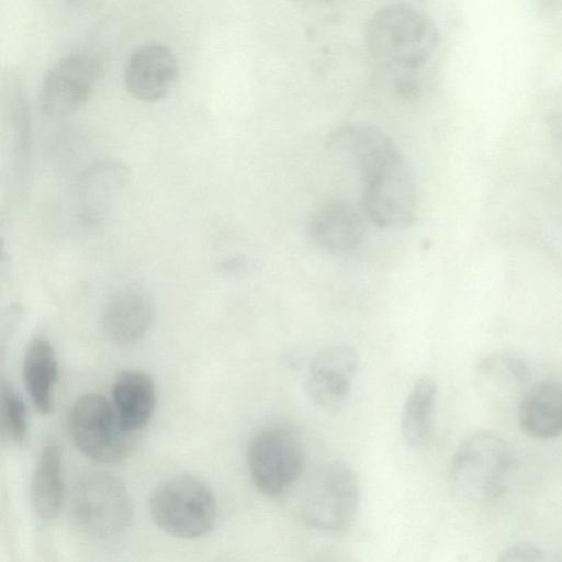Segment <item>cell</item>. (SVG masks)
I'll list each match as a JSON object with an SVG mask.
<instances>
[{
	"label": "cell",
	"mask_w": 562,
	"mask_h": 562,
	"mask_svg": "<svg viewBox=\"0 0 562 562\" xmlns=\"http://www.w3.org/2000/svg\"><path fill=\"white\" fill-rule=\"evenodd\" d=\"M514 464L508 443L498 435L481 430L465 437L456 449L449 483L461 499L485 503L499 498Z\"/></svg>",
	"instance_id": "obj_3"
},
{
	"label": "cell",
	"mask_w": 562,
	"mask_h": 562,
	"mask_svg": "<svg viewBox=\"0 0 562 562\" xmlns=\"http://www.w3.org/2000/svg\"><path fill=\"white\" fill-rule=\"evenodd\" d=\"M63 456L59 446L46 442L38 454L30 486L31 504L43 521L57 517L64 501Z\"/></svg>",
	"instance_id": "obj_17"
},
{
	"label": "cell",
	"mask_w": 562,
	"mask_h": 562,
	"mask_svg": "<svg viewBox=\"0 0 562 562\" xmlns=\"http://www.w3.org/2000/svg\"><path fill=\"white\" fill-rule=\"evenodd\" d=\"M366 43L381 67L400 78H409L431 64L440 38L437 26L425 12L411 3L395 2L372 14L366 29Z\"/></svg>",
	"instance_id": "obj_2"
},
{
	"label": "cell",
	"mask_w": 562,
	"mask_h": 562,
	"mask_svg": "<svg viewBox=\"0 0 562 562\" xmlns=\"http://www.w3.org/2000/svg\"><path fill=\"white\" fill-rule=\"evenodd\" d=\"M0 418L3 436L14 443L24 440L27 432L25 405L22 397L8 383L2 382Z\"/></svg>",
	"instance_id": "obj_22"
},
{
	"label": "cell",
	"mask_w": 562,
	"mask_h": 562,
	"mask_svg": "<svg viewBox=\"0 0 562 562\" xmlns=\"http://www.w3.org/2000/svg\"><path fill=\"white\" fill-rule=\"evenodd\" d=\"M543 552L535 544L520 542L506 548L496 562H542Z\"/></svg>",
	"instance_id": "obj_23"
},
{
	"label": "cell",
	"mask_w": 562,
	"mask_h": 562,
	"mask_svg": "<svg viewBox=\"0 0 562 562\" xmlns=\"http://www.w3.org/2000/svg\"><path fill=\"white\" fill-rule=\"evenodd\" d=\"M101 71L99 59L78 52L59 59L45 75L38 90V109L50 119L66 116L91 95Z\"/></svg>",
	"instance_id": "obj_9"
},
{
	"label": "cell",
	"mask_w": 562,
	"mask_h": 562,
	"mask_svg": "<svg viewBox=\"0 0 562 562\" xmlns=\"http://www.w3.org/2000/svg\"><path fill=\"white\" fill-rule=\"evenodd\" d=\"M359 481L346 463L322 465L307 482L301 499V515L313 528L342 531L352 522L359 504Z\"/></svg>",
	"instance_id": "obj_6"
},
{
	"label": "cell",
	"mask_w": 562,
	"mask_h": 562,
	"mask_svg": "<svg viewBox=\"0 0 562 562\" xmlns=\"http://www.w3.org/2000/svg\"><path fill=\"white\" fill-rule=\"evenodd\" d=\"M363 214L348 201H328L312 214L307 224L308 236L324 251H351L360 246L366 235Z\"/></svg>",
	"instance_id": "obj_12"
},
{
	"label": "cell",
	"mask_w": 562,
	"mask_h": 562,
	"mask_svg": "<svg viewBox=\"0 0 562 562\" xmlns=\"http://www.w3.org/2000/svg\"><path fill=\"white\" fill-rule=\"evenodd\" d=\"M149 512L164 532L181 539L207 535L217 520V503L212 490L191 475H178L162 482L153 492Z\"/></svg>",
	"instance_id": "obj_4"
},
{
	"label": "cell",
	"mask_w": 562,
	"mask_h": 562,
	"mask_svg": "<svg viewBox=\"0 0 562 562\" xmlns=\"http://www.w3.org/2000/svg\"><path fill=\"white\" fill-rule=\"evenodd\" d=\"M9 146L12 177L18 190L24 184L29 158V113L20 90H9Z\"/></svg>",
	"instance_id": "obj_21"
},
{
	"label": "cell",
	"mask_w": 562,
	"mask_h": 562,
	"mask_svg": "<svg viewBox=\"0 0 562 562\" xmlns=\"http://www.w3.org/2000/svg\"><path fill=\"white\" fill-rule=\"evenodd\" d=\"M56 379L57 360L52 345L43 338L33 339L23 360V380L33 405L41 414L52 411Z\"/></svg>",
	"instance_id": "obj_19"
},
{
	"label": "cell",
	"mask_w": 562,
	"mask_h": 562,
	"mask_svg": "<svg viewBox=\"0 0 562 562\" xmlns=\"http://www.w3.org/2000/svg\"><path fill=\"white\" fill-rule=\"evenodd\" d=\"M517 418L529 437L547 440L562 435V383L532 384L518 403Z\"/></svg>",
	"instance_id": "obj_15"
},
{
	"label": "cell",
	"mask_w": 562,
	"mask_h": 562,
	"mask_svg": "<svg viewBox=\"0 0 562 562\" xmlns=\"http://www.w3.org/2000/svg\"><path fill=\"white\" fill-rule=\"evenodd\" d=\"M68 430L75 446L100 463L123 460L138 441V436L123 429L112 402L97 393L76 400L69 412Z\"/></svg>",
	"instance_id": "obj_5"
},
{
	"label": "cell",
	"mask_w": 562,
	"mask_h": 562,
	"mask_svg": "<svg viewBox=\"0 0 562 562\" xmlns=\"http://www.w3.org/2000/svg\"><path fill=\"white\" fill-rule=\"evenodd\" d=\"M112 404L123 429L138 436L155 409L154 381L139 370L122 371L113 383Z\"/></svg>",
	"instance_id": "obj_16"
},
{
	"label": "cell",
	"mask_w": 562,
	"mask_h": 562,
	"mask_svg": "<svg viewBox=\"0 0 562 562\" xmlns=\"http://www.w3.org/2000/svg\"><path fill=\"white\" fill-rule=\"evenodd\" d=\"M71 514L85 533L97 538L113 537L130 524L131 498L117 477L109 473H91L75 486Z\"/></svg>",
	"instance_id": "obj_7"
},
{
	"label": "cell",
	"mask_w": 562,
	"mask_h": 562,
	"mask_svg": "<svg viewBox=\"0 0 562 562\" xmlns=\"http://www.w3.org/2000/svg\"><path fill=\"white\" fill-rule=\"evenodd\" d=\"M337 140L359 171L362 212L369 221L386 229L408 226L417 210V189L398 146L381 130L366 124L344 128Z\"/></svg>",
	"instance_id": "obj_1"
},
{
	"label": "cell",
	"mask_w": 562,
	"mask_h": 562,
	"mask_svg": "<svg viewBox=\"0 0 562 562\" xmlns=\"http://www.w3.org/2000/svg\"><path fill=\"white\" fill-rule=\"evenodd\" d=\"M178 61L165 44L149 42L138 46L124 66V86L134 98L155 102L165 98L178 77Z\"/></svg>",
	"instance_id": "obj_11"
},
{
	"label": "cell",
	"mask_w": 562,
	"mask_h": 562,
	"mask_svg": "<svg viewBox=\"0 0 562 562\" xmlns=\"http://www.w3.org/2000/svg\"><path fill=\"white\" fill-rule=\"evenodd\" d=\"M128 171L120 162H95L79 177L75 206L87 221L97 220L114 206L127 186Z\"/></svg>",
	"instance_id": "obj_14"
},
{
	"label": "cell",
	"mask_w": 562,
	"mask_h": 562,
	"mask_svg": "<svg viewBox=\"0 0 562 562\" xmlns=\"http://www.w3.org/2000/svg\"><path fill=\"white\" fill-rule=\"evenodd\" d=\"M247 467L257 490L277 497L286 492L304 468V450L296 435L283 427L258 431L247 449Z\"/></svg>",
	"instance_id": "obj_8"
},
{
	"label": "cell",
	"mask_w": 562,
	"mask_h": 562,
	"mask_svg": "<svg viewBox=\"0 0 562 562\" xmlns=\"http://www.w3.org/2000/svg\"><path fill=\"white\" fill-rule=\"evenodd\" d=\"M359 367V353L349 345L335 344L321 349L306 372L308 397L327 412L342 408L350 397Z\"/></svg>",
	"instance_id": "obj_10"
},
{
	"label": "cell",
	"mask_w": 562,
	"mask_h": 562,
	"mask_svg": "<svg viewBox=\"0 0 562 562\" xmlns=\"http://www.w3.org/2000/svg\"><path fill=\"white\" fill-rule=\"evenodd\" d=\"M155 316L151 297L142 289L127 288L115 293L103 313L106 336L117 345H132L149 330Z\"/></svg>",
	"instance_id": "obj_13"
},
{
	"label": "cell",
	"mask_w": 562,
	"mask_h": 562,
	"mask_svg": "<svg viewBox=\"0 0 562 562\" xmlns=\"http://www.w3.org/2000/svg\"><path fill=\"white\" fill-rule=\"evenodd\" d=\"M475 371L482 386L495 395H520L529 389L531 379L527 363L517 355L497 351L486 355L476 363Z\"/></svg>",
	"instance_id": "obj_20"
},
{
	"label": "cell",
	"mask_w": 562,
	"mask_h": 562,
	"mask_svg": "<svg viewBox=\"0 0 562 562\" xmlns=\"http://www.w3.org/2000/svg\"><path fill=\"white\" fill-rule=\"evenodd\" d=\"M438 389L430 376H423L411 389L401 414V432L413 448L425 446L432 434Z\"/></svg>",
	"instance_id": "obj_18"
}]
</instances>
